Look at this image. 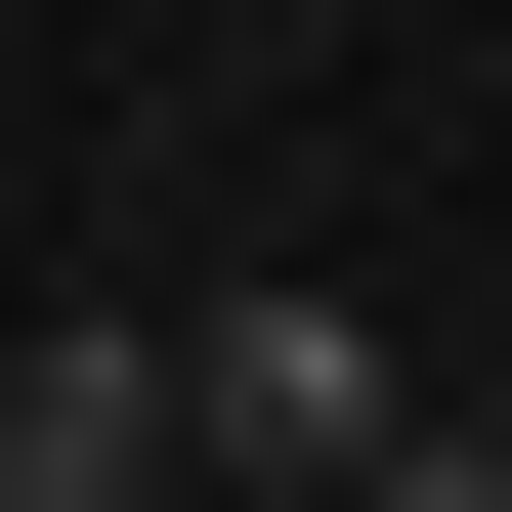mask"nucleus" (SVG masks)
I'll use <instances>...</instances> for the list:
<instances>
[{
    "mask_svg": "<svg viewBox=\"0 0 512 512\" xmlns=\"http://www.w3.org/2000/svg\"><path fill=\"white\" fill-rule=\"evenodd\" d=\"M342 512H512V427H384V470H342Z\"/></svg>",
    "mask_w": 512,
    "mask_h": 512,
    "instance_id": "obj_3",
    "label": "nucleus"
},
{
    "mask_svg": "<svg viewBox=\"0 0 512 512\" xmlns=\"http://www.w3.org/2000/svg\"><path fill=\"white\" fill-rule=\"evenodd\" d=\"M0 512H214L171 470V342H0Z\"/></svg>",
    "mask_w": 512,
    "mask_h": 512,
    "instance_id": "obj_2",
    "label": "nucleus"
},
{
    "mask_svg": "<svg viewBox=\"0 0 512 512\" xmlns=\"http://www.w3.org/2000/svg\"><path fill=\"white\" fill-rule=\"evenodd\" d=\"M384 427H427V384H384L342 299H214V342H171V470H256V512H342Z\"/></svg>",
    "mask_w": 512,
    "mask_h": 512,
    "instance_id": "obj_1",
    "label": "nucleus"
}]
</instances>
